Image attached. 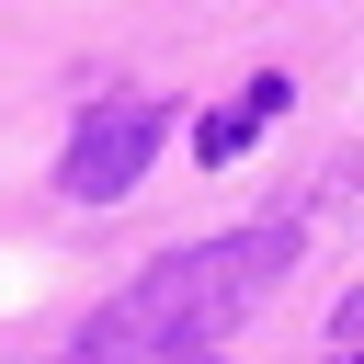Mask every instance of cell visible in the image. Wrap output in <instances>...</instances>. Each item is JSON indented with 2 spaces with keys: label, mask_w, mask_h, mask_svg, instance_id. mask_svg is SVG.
<instances>
[{
  "label": "cell",
  "mask_w": 364,
  "mask_h": 364,
  "mask_svg": "<svg viewBox=\"0 0 364 364\" xmlns=\"http://www.w3.org/2000/svg\"><path fill=\"white\" fill-rule=\"evenodd\" d=\"M284 262H296V228L193 239V250H171L159 273H136L125 296H102L80 341H91L102 364H193V353H216V341L284 284Z\"/></svg>",
  "instance_id": "cell-1"
},
{
  "label": "cell",
  "mask_w": 364,
  "mask_h": 364,
  "mask_svg": "<svg viewBox=\"0 0 364 364\" xmlns=\"http://www.w3.org/2000/svg\"><path fill=\"white\" fill-rule=\"evenodd\" d=\"M159 136H171L159 91H114V102H91V114H80V136H68L57 182H68L80 205H114V193H125V182L159 159Z\"/></svg>",
  "instance_id": "cell-2"
},
{
  "label": "cell",
  "mask_w": 364,
  "mask_h": 364,
  "mask_svg": "<svg viewBox=\"0 0 364 364\" xmlns=\"http://www.w3.org/2000/svg\"><path fill=\"white\" fill-rule=\"evenodd\" d=\"M273 114H284V80H250V102H239V114H205V125H193V148H205V159L228 171V159H239V148H250V136H262Z\"/></svg>",
  "instance_id": "cell-3"
},
{
  "label": "cell",
  "mask_w": 364,
  "mask_h": 364,
  "mask_svg": "<svg viewBox=\"0 0 364 364\" xmlns=\"http://www.w3.org/2000/svg\"><path fill=\"white\" fill-rule=\"evenodd\" d=\"M91 364H102V353H91Z\"/></svg>",
  "instance_id": "cell-4"
},
{
  "label": "cell",
  "mask_w": 364,
  "mask_h": 364,
  "mask_svg": "<svg viewBox=\"0 0 364 364\" xmlns=\"http://www.w3.org/2000/svg\"><path fill=\"white\" fill-rule=\"evenodd\" d=\"M353 364H364V353H353Z\"/></svg>",
  "instance_id": "cell-5"
}]
</instances>
